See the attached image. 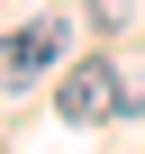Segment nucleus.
Returning <instances> with one entry per match:
<instances>
[{"label":"nucleus","mask_w":145,"mask_h":154,"mask_svg":"<svg viewBox=\"0 0 145 154\" xmlns=\"http://www.w3.org/2000/svg\"><path fill=\"white\" fill-rule=\"evenodd\" d=\"M54 109H63L72 127H91V118H127V109H136V91H118V72H109V63H82V72H63Z\"/></svg>","instance_id":"obj_1"},{"label":"nucleus","mask_w":145,"mask_h":154,"mask_svg":"<svg viewBox=\"0 0 145 154\" xmlns=\"http://www.w3.org/2000/svg\"><path fill=\"white\" fill-rule=\"evenodd\" d=\"M54 54H63V18H36L27 36H0V91H18L27 72H45Z\"/></svg>","instance_id":"obj_2"}]
</instances>
